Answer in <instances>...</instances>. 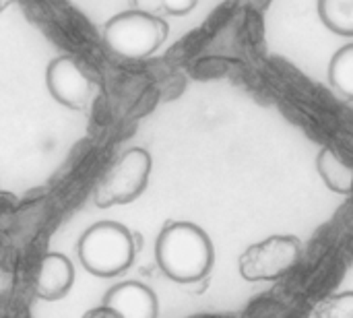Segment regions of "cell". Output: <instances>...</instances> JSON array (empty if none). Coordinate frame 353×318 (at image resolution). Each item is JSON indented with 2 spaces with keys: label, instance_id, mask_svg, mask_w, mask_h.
<instances>
[{
  "label": "cell",
  "instance_id": "obj_1",
  "mask_svg": "<svg viewBox=\"0 0 353 318\" xmlns=\"http://www.w3.org/2000/svg\"><path fill=\"white\" fill-rule=\"evenodd\" d=\"M155 259L159 269L176 284H196L205 279L213 267L215 250L205 230L190 221L165 226L155 242Z\"/></svg>",
  "mask_w": 353,
  "mask_h": 318
},
{
  "label": "cell",
  "instance_id": "obj_2",
  "mask_svg": "<svg viewBox=\"0 0 353 318\" xmlns=\"http://www.w3.org/2000/svg\"><path fill=\"white\" fill-rule=\"evenodd\" d=\"M77 255L91 275L114 277L132 265L134 240L122 223L99 221L81 236Z\"/></svg>",
  "mask_w": 353,
  "mask_h": 318
},
{
  "label": "cell",
  "instance_id": "obj_3",
  "mask_svg": "<svg viewBox=\"0 0 353 318\" xmlns=\"http://www.w3.org/2000/svg\"><path fill=\"white\" fill-rule=\"evenodd\" d=\"M168 35V25L159 17L137 10L112 17L103 27L105 46L120 58L143 60L151 56Z\"/></svg>",
  "mask_w": 353,
  "mask_h": 318
},
{
  "label": "cell",
  "instance_id": "obj_4",
  "mask_svg": "<svg viewBox=\"0 0 353 318\" xmlns=\"http://www.w3.org/2000/svg\"><path fill=\"white\" fill-rule=\"evenodd\" d=\"M151 168L153 161L145 149L134 147L126 151L99 180L95 188V205L108 209L137 201L149 184Z\"/></svg>",
  "mask_w": 353,
  "mask_h": 318
},
{
  "label": "cell",
  "instance_id": "obj_5",
  "mask_svg": "<svg viewBox=\"0 0 353 318\" xmlns=\"http://www.w3.org/2000/svg\"><path fill=\"white\" fill-rule=\"evenodd\" d=\"M302 244L296 236H271L248 246L240 261V275L246 281H275L296 267Z\"/></svg>",
  "mask_w": 353,
  "mask_h": 318
},
{
  "label": "cell",
  "instance_id": "obj_6",
  "mask_svg": "<svg viewBox=\"0 0 353 318\" xmlns=\"http://www.w3.org/2000/svg\"><path fill=\"white\" fill-rule=\"evenodd\" d=\"M46 87L58 103L77 112L87 110L91 95H93L91 79L77 64V60L68 56H60L48 64Z\"/></svg>",
  "mask_w": 353,
  "mask_h": 318
},
{
  "label": "cell",
  "instance_id": "obj_7",
  "mask_svg": "<svg viewBox=\"0 0 353 318\" xmlns=\"http://www.w3.org/2000/svg\"><path fill=\"white\" fill-rule=\"evenodd\" d=\"M103 304L122 318H157L159 315L157 296L141 281H124L114 286L105 294Z\"/></svg>",
  "mask_w": 353,
  "mask_h": 318
},
{
  "label": "cell",
  "instance_id": "obj_8",
  "mask_svg": "<svg viewBox=\"0 0 353 318\" xmlns=\"http://www.w3.org/2000/svg\"><path fill=\"white\" fill-rule=\"evenodd\" d=\"M74 284V267L70 259L60 252H50L43 257L37 277H35V296L48 302L64 298Z\"/></svg>",
  "mask_w": 353,
  "mask_h": 318
},
{
  "label": "cell",
  "instance_id": "obj_9",
  "mask_svg": "<svg viewBox=\"0 0 353 318\" xmlns=\"http://www.w3.org/2000/svg\"><path fill=\"white\" fill-rule=\"evenodd\" d=\"M316 170L333 192L337 195L353 192V163H350L335 147L327 145L319 151Z\"/></svg>",
  "mask_w": 353,
  "mask_h": 318
},
{
  "label": "cell",
  "instance_id": "obj_10",
  "mask_svg": "<svg viewBox=\"0 0 353 318\" xmlns=\"http://www.w3.org/2000/svg\"><path fill=\"white\" fill-rule=\"evenodd\" d=\"M319 14L333 33L353 37V0H319Z\"/></svg>",
  "mask_w": 353,
  "mask_h": 318
},
{
  "label": "cell",
  "instance_id": "obj_11",
  "mask_svg": "<svg viewBox=\"0 0 353 318\" xmlns=\"http://www.w3.org/2000/svg\"><path fill=\"white\" fill-rule=\"evenodd\" d=\"M329 81L337 93L353 101V43L335 52L329 64Z\"/></svg>",
  "mask_w": 353,
  "mask_h": 318
},
{
  "label": "cell",
  "instance_id": "obj_12",
  "mask_svg": "<svg viewBox=\"0 0 353 318\" xmlns=\"http://www.w3.org/2000/svg\"><path fill=\"white\" fill-rule=\"evenodd\" d=\"M325 318H353V292L339 294L327 306Z\"/></svg>",
  "mask_w": 353,
  "mask_h": 318
},
{
  "label": "cell",
  "instance_id": "obj_13",
  "mask_svg": "<svg viewBox=\"0 0 353 318\" xmlns=\"http://www.w3.org/2000/svg\"><path fill=\"white\" fill-rule=\"evenodd\" d=\"M132 4H134V10L137 12L151 14V17H157L159 12L165 10L163 0H132Z\"/></svg>",
  "mask_w": 353,
  "mask_h": 318
},
{
  "label": "cell",
  "instance_id": "obj_14",
  "mask_svg": "<svg viewBox=\"0 0 353 318\" xmlns=\"http://www.w3.org/2000/svg\"><path fill=\"white\" fill-rule=\"evenodd\" d=\"M196 0H163L165 12L170 14H186L194 8Z\"/></svg>",
  "mask_w": 353,
  "mask_h": 318
},
{
  "label": "cell",
  "instance_id": "obj_15",
  "mask_svg": "<svg viewBox=\"0 0 353 318\" xmlns=\"http://www.w3.org/2000/svg\"><path fill=\"white\" fill-rule=\"evenodd\" d=\"M83 318H122L116 310H112V308H108L105 304L103 306H97V308H91V310H87Z\"/></svg>",
  "mask_w": 353,
  "mask_h": 318
},
{
  "label": "cell",
  "instance_id": "obj_16",
  "mask_svg": "<svg viewBox=\"0 0 353 318\" xmlns=\"http://www.w3.org/2000/svg\"><path fill=\"white\" fill-rule=\"evenodd\" d=\"M0 8H2V0H0Z\"/></svg>",
  "mask_w": 353,
  "mask_h": 318
}]
</instances>
